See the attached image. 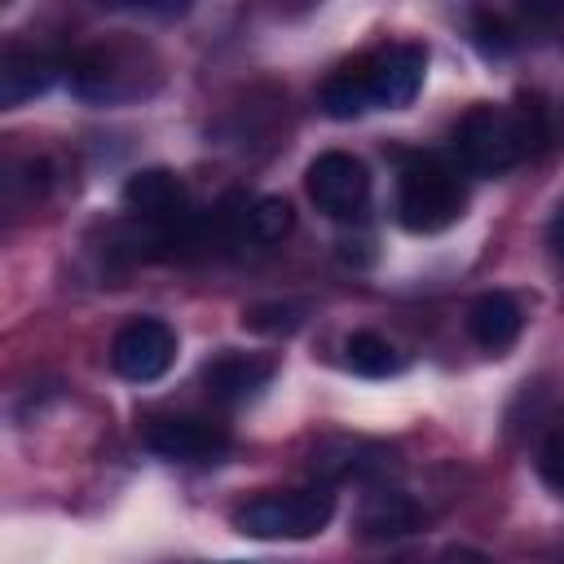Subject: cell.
I'll return each instance as SVG.
<instances>
[{
    "label": "cell",
    "instance_id": "cell-1",
    "mask_svg": "<svg viewBox=\"0 0 564 564\" xmlns=\"http://www.w3.org/2000/svg\"><path fill=\"white\" fill-rule=\"evenodd\" d=\"M542 110L529 101L516 106H471L454 128V159L471 176H502L520 167L542 145Z\"/></svg>",
    "mask_w": 564,
    "mask_h": 564
},
{
    "label": "cell",
    "instance_id": "cell-2",
    "mask_svg": "<svg viewBox=\"0 0 564 564\" xmlns=\"http://www.w3.org/2000/svg\"><path fill=\"white\" fill-rule=\"evenodd\" d=\"M463 207H467L463 167H454L436 154H419L401 167V176H397V220L410 234H441L463 216Z\"/></svg>",
    "mask_w": 564,
    "mask_h": 564
},
{
    "label": "cell",
    "instance_id": "cell-14",
    "mask_svg": "<svg viewBox=\"0 0 564 564\" xmlns=\"http://www.w3.org/2000/svg\"><path fill=\"white\" fill-rule=\"evenodd\" d=\"M291 229H295V207H291L286 198L264 194V198L242 203V242L273 247V242H282Z\"/></svg>",
    "mask_w": 564,
    "mask_h": 564
},
{
    "label": "cell",
    "instance_id": "cell-6",
    "mask_svg": "<svg viewBox=\"0 0 564 564\" xmlns=\"http://www.w3.org/2000/svg\"><path fill=\"white\" fill-rule=\"evenodd\" d=\"M361 66L366 79V97L370 110H401L419 97L423 88V70H427V53L419 44H388L379 53H370Z\"/></svg>",
    "mask_w": 564,
    "mask_h": 564
},
{
    "label": "cell",
    "instance_id": "cell-22",
    "mask_svg": "<svg viewBox=\"0 0 564 564\" xmlns=\"http://www.w3.org/2000/svg\"><path fill=\"white\" fill-rule=\"evenodd\" d=\"M441 564H494V560L485 551H476V546H449L441 555Z\"/></svg>",
    "mask_w": 564,
    "mask_h": 564
},
{
    "label": "cell",
    "instance_id": "cell-4",
    "mask_svg": "<svg viewBox=\"0 0 564 564\" xmlns=\"http://www.w3.org/2000/svg\"><path fill=\"white\" fill-rule=\"evenodd\" d=\"M176 361V330L163 317H132L110 339V366L128 383H154Z\"/></svg>",
    "mask_w": 564,
    "mask_h": 564
},
{
    "label": "cell",
    "instance_id": "cell-8",
    "mask_svg": "<svg viewBox=\"0 0 564 564\" xmlns=\"http://www.w3.org/2000/svg\"><path fill=\"white\" fill-rule=\"evenodd\" d=\"M123 207L132 216H141V225L159 229V234H172L176 225H185L194 212H189V189L176 172L167 167H141L123 181Z\"/></svg>",
    "mask_w": 564,
    "mask_h": 564
},
{
    "label": "cell",
    "instance_id": "cell-9",
    "mask_svg": "<svg viewBox=\"0 0 564 564\" xmlns=\"http://www.w3.org/2000/svg\"><path fill=\"white\" fill-rule=\"evenodd\" d=\"M313 471L326 485H348V480L370 485L392 471V449L379 441H361V436H335L313 449Z\"/></svg>",
    "mask_w": 564,
    "mask_h": 564
},
{
    "label": "cell",
    "instance_id": "cell-20",
    "mask_svg": "<svg viewBox=\"0 0 564 564\" xmlns=\"http://www.w3.org/2000/svg\"><path fill=\"white\" fill-rule=\"evenodd\" d=\"M476 44H480L485 53H507V48L516 44V35L502 26V18H494V13H476Z\"/></svg>",
    "mask_w": 564,
    "mask_h": 564
},
{
    "label": "cell",
    "instance_id": "cell-10",
    "mask_svg": "<svg viewBox=\"0 0 564 564\" xmlns=\"http://www.w3.org/2000/svg\"><path fill=\"white\" fill-rule=\"evenodd\" d=\"M273 379V357H260V352H216L207 366H203V388L212 401L220 405H242L251 397H260Z\"/></svg>",
    "mask_w": 564,
    "mask_h": 564
},
{
    "label": "cell",
    "instance_id": "cell-12",
    "mask_svg": "<svg viewBox=\"0 0 564 564\" xmlns=\"http://www.w3.org/2000/svg\"><path fill=\"white\" fill-rule=\"evenodd\" d=\"M423 507L410 498V494H401V489H375V494H366V502H361V511H357V529H361V538H370V542H388V538H405V533H414V529H423Z\"/></svg>",
    "mask_w": 564,
    "mask_h": 564
},
{
    "label": "cell",
    "instance_id": "cell-17",
    "mask_svg": "<svg viewBox=\"0 0 564 564\" xmlns=\"http://www.w3.org/2000/svg\"><path fill=\"white\" fill-rule=\"evenodd\" d=\"M44 189H48V163H44V159H22V163L9 167V176H4V203H9V212L26 207V203L40 198Z\"/></svg>",
    "mask_w": 564,
    "mask_h": 564
},
{
    "label": "cell",
    "instance_id": "cell-19",
    "mask_svg": "<svg viewBox=\"0 0 564 564\" xmlns=\"http://www.w3.org/2000/svg\"><path fill=\"white\" fill-rule=\"evenodd\" d=\"M538 476H542V485H546L551 494L564 498V427H555V432L542 441V449H538Z\"/></svg>",
    "mask_w": 564,
    "mask_h": 564
},
{
    "label": "cell",
    "instance_id": "cell-15",
    "mask_svg": "<svg viewBox=\"0 0 564 564\" xmlns=\"http://www.w3.org/2000/svg\"><path fill=\"white\" fill-rule=\"evenodd\" d=\"M344 361L352 375H366V379H388L401 370V352L375 330H352L344 339Z\"/></svg>",
    "mask_w": 564,
    "mask_h": 564
},
{
    "label": "cell",
    "instance_id": "cell-21",
    "mask_svg": "<svg viewBox=\"0 0 564 564\" xmlns=\"http://www.w3.org/2000/svg\"><path fill=\"white\" fill-rule=\"evenodd\" d=\"M546 247H551V256L564 264V198H560V207L551 212V225H546Z\"/></svg>",
    "mask_w": 564,
    "mask_h": 564
},
{
    "label": "cell",
    "instance_id": "cell-5",
    "mask_svg": "<svg viewBox=\"0 0 564 564\" xmlns=\"http://www.w3.org/2000/svg\"><path fill=\"white\" fill-rule=\"evenodd\" d=\"M304 189L317 203V212H326L330 220H357L370 203V172L361 159L344 150H326L308 163Z\"/></svg>",
    "mask_w": 564,
    "mask_h": 564
},
{
    "label": "cell",
    "instance_id": "cell-7",
    "mask_svg": "<svg viewBox=\"0 0 564 564\" xmlns=\"http://www.w3.org/2000/svg\"><path fill=\"white\" fill-rule=\"evenodd\" d=\"M141 441L150 454L167 463H216L229 449V427L194 414H172V419H150Z\"/></svg>",
    "mask_w": 564,
    "mask_h": 564
},
{
    "label": "cell",
    "instance_id": "cell-16",
    "mask_svg": "<svg viewBox=\"0 0 564 564\" xmlns=\"http://www.w3.org/2000/svg\"><path fill=\"white\" fill-rule=\"evenodd\" d=\"M322 110L330 119H357L370 110V97H366V79H361V66H344L335 70L326 84H322Z\"/></svg>",
    "mask_w": 564,
    "mask_h": 564
},
{
    "label": "cell",
    "instance_id": "cell-3",
    "mask_svg": "<svg viewBox=\"0 0 564 564\" xmlns=\"http://www.w3.org/2000/svg\"><path fill=\"white\" fill-rule=\"evenodd\" d=\"M335 494L330 485H304V489H273L256 494L234 511V529L264 542H300L330 524Z\"/></svg>",
    "mask_w": 564,
    "mask_h": 564
},
{
    "label": "cell",
    "instance_id": "cell-18",
    "mask_svg": "<svg viewBox=\"0 0 564 564\" xmlns=\"http://www.w3.org/2000/svg\"><path fill=\"white\" fill-rule=\"evenodd\" d=\"M300 308L295 304H256L242 313V326L247 330H264V335H291L300 326Z\"/></svg>",
    "mask_w": 564,
    "mask_h": 564
},
{
    "label": "cell",
    "instance_id": "cell-13",
    "mask_svg": "<svg viewBox=\"0 0 564 564\" xmlns=\"http://www.w3.org/2000/svg\"><path fill=\"white\" fill-rule=\"evenodd\" d=\"M524 326V308L516 304V295L507 291H489L467 308V335L485 348V352H502L520 339Z\"/></svg>",
    "mask_w": 564,
    "mask_h": 564
},
{
    "label": "cell",
    "instance_id": "cell-11",
    "mask_svg": "<svg viewBox=\"0 0 564 564\" xmlns=\"http://www.w3.org/2000/svg\"><path fill=\"white\" fill-rule=\"evenodd\" d=\"M57 70H62V62L53 53H44L35 44H18V40L4 44V53H0V106L13 110L31 97H44L53 88Z\"/></svg>",
    "mask_w": 564,
    "mask_h": 564
},
{
    "label": "cell",
    "instance_id": "cell-23",
    "mask_svg": "<svg viewBox=\"0 0 564 564\" xmlns=\"http://www.w3.org/2000/svg\"><path fill=\"white\" fill-rule=\"evenodd\" d=\"M397 564H414V560H397Z\"/></svg>",
    "mask_w": 564,
    "mask_h": 564
}]
</instances>
